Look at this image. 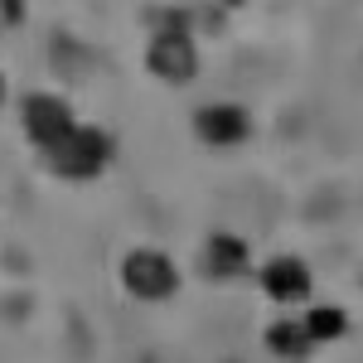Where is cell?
Returning a JSON list of instances; mask_svg holds the SVG:
<instances>
[{
    "label": "cell",
    "mask_w": 363,
    "mask_h": 363,
    "mask_svg": "<svg viewBox=\"0 0 363 363\" xmlns=\"http://www.w3.org/2000/svg\"><path fill=\"white\" fill-rule=\"evenodd\" d=\"M121 286L136 296V301H165L179 286V272L160 247H136L121 262Z\"/></svg>",
    "instance_id": "1"
},
{
    "label": "cell",
    "mask_w": 363,
    "mask_h": 363,
    "mask_svg": "<svg viewBox=\"0 0 363 363\" xmlns=\"http://www.w3.org/2000/svg\"><path fill=\"white\" fill-rule=\"evenodd\" d=\"M20 121H25L29 140H34L44 155H54L58 145L78 131V121H73V112H68V102H63V97H54V92H34V97H25Z\"/></svg>",
    "instance_id": "2"
},
{
    "label": "cell",
    "mask_w": 363,
    "mask_h": 363,
    "mask_svg": "<svg viewBox=\"0 0 363 363\" xmlns=\"http://www.w3.org/2000/svg\"><path fill=\"white\" fill-rule=\"evenodd\" d=\"M107 160H112V136L97 131V126H78V131L49 155V165H54L63 179H92Z\"/></svg>",
    "instance_id": "3"
},
{
    "label": "cell",
    "mask_w": 363,
    "mask_h": 363,
    "mask_svg": "<svg viewBox=\"0 0 363 363\" xmlns=\"http://www.w3.org/2000/svg\"><path fill=\"white\" fill-rule=\"evenodd\" d=\"M145 68H150L155 78H165V83H189V78L199 73L194 39H189L184 29H174V34H155V39H150V54H145Z\"/></svg>",
    "instance_id": "4"
},
{
    "label": "cell",
    "mask_w": 363,
    "mask_h": 363,
    "mask_svg": "<svg viewBox=\"0 0 363 363\" xmlns=\"http://www.w3.org/2000/svg\"><path fill=\"white\" fill-rule=\"evenodd\" d=\"M262 291L277 301V306H296L310 296V267L301 257H272L262 267Z\"/></svg>",
    "instance_id": "5"
},
{
    "label": "cell",
    "mask_w": 363,
    "mask_h": 363,
    "mask_svg": "<svg viewBox=\"0 0 363 363\" xmlns=\"http://www.w3.org/2000/svg\"><path fill=\"white\" fill-rule=\"evenodd\" d=\"M194 131L208 145H238V140L252 131V116L242 107H233V102H213V107H203L194 116Z\"/></svg>",
    "instance_id": "6"
},
{
    "label": "cell",
    "mask_w": 363,
    "mask_h": 363,
    "mask_svg": "<svg viewBox=\"0 0 363 363\" xmlns=\"http://www.w3.org/2000/svg\"><path fill=\"white\" fill-rule=\"evenodd\" d=\"M247 242L242 238H233V233H213L208 242H203V272L213 281H233L247 272Z\"/></svg>",
    "instance_id": "7"
},
{
    "label": "cell",
    "mask_w": 363,
    "mask_h": 363,
    "mask_svg": "<svg viewBox=\"0 0 363 363\" xmlns=\"http://www.w3.org/2000/svg\"><path fill=\"white\" fill-rule=\"evenodd\" d=\"M267 349L281 354V359H306L315 344H310L306 325H296V320H277V325L267 330Z\"/></svg>",
    "instance_id": "8"
},
{
    "label": "cell",
    "mask_w": 363,
    "mask_h": 363,
    "mask_svg": "<svg viewBox=\"0 0 363 363\" xmlns=\"http://www.w3.org/2000/svg\"><path fill=\"white\" fill-rule=\"evenodd\" d=\"M301 325H306L310 344H330V339H339L344 330H349V315H344V310H335V306H315Z\"/></svg>",
    "instance_id": "9"
},
{
    "label": "cell",
    "mask_w": 363,
    "mask_h": 363,
    "mask_svg": "<svg viewBox=\"0 0 363 363\" xmlns=\"http://www.w3.org/2000/svg\"><path fill=\"white\" fill-rule=\"evenodd\" d=\"M0 97H5V78H0Z\"/></svg>",
    "instance_id": "10"
}]
</instances>
